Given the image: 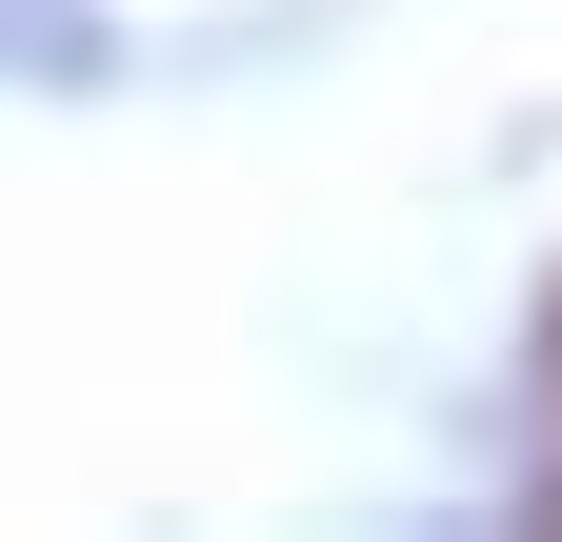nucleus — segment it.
I'll list each match as a JSON object with an SVG mask.
<instances>
[{"instance_id": "nucleus-1", "label": "nucleus", "mask_w": 562, "mask_h": 542, "mask_svg": "<svg viewBox=\"0 0 562 542\" xmlns=\"http://www.w3.org/2000/svg\"><path fill=\"white\" fill-rule=\"evenodd\" d=\"M0 60H81V0H0Z\"/></svg>"}]
</instances>
